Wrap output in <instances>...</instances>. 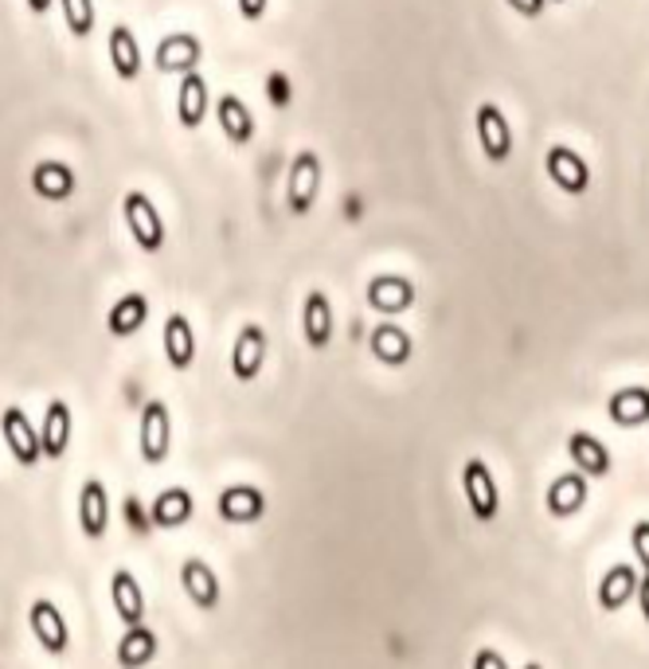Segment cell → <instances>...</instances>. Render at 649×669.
<instances>
[{
	"mask_svg": "<svg viewBox=\"0 0 649 669\" xmlns=\"http://www.w3.org/2000/svg\"><path fill=\"white\" fill-rule=\"evenodd\" d=\"M122 215H126V227L141 251L153 255L165 247V220H161V212H157V205L146 193H126V200H122Z\"/></svg>",
	"mask_w": 649,
	"mask_h": 669,
	"instance_id": "1",
	"label": "cell"
},
{
	"mask_svg": "<svg viewBox=\"0 0 649 669\" xmlns=\"http://www.w3.org/2000/svg\"><path fill=\"white\" fill-rule=\"evenodd\" d=\"M317 193H321V157L313 153V149H301V153L294 157L290 176H286V208H290L294 215L313 212Z\"/></svg>",
	"mask_w": 649,
	"mask_h": 669,
	"instance_id": "2",
	"label": "cell"
},
{
	"mask_svg": "<svg viewBox=\"0 0 649 669\" xmlns=\"http://www.w3.org/2000/svg\"><path fill=\"white\" fill-rule=\"evenodd\" d=\"M462 490H465V501H470V513H474L477 521H494L497 509H501V494H497V482L482 458H470V462H465Z\"/></svg>",
	"mask_w": 649,
	"mask_h": 669,
	"instance_id": "3",
	"label": "cell"
},
{
	"mask_svg": "<svg viewBox=\"0 0 649 669\" xmlns=\"http://www.w3.org/2000/svg\"><path fill=\"white\" fill-rule=\"evenodd\" d=\"M169 446H173V419L161 399H149L146 411H141V458L149 466H161L169 458Z\"/></svg>",
	"mask_w": 649,
	"mask_h": 669,
	"instance_id": "4",
	"label": "cell"
},
{
	"mask_svg": "<svg viewBox=\"0 0 649 669\" xmlns=\"http://www.w3.org/2000/svg\"><path fill=\"white\" fill-rule=\"evenodd\" d=\"M0 435L9 443V450L16 455L20 466H36L43 458V443H39V431L32 428V419L20 408H4L0 416Z\"/></svg>",
	"mask_w": 649,
	"mask_h": 669,
	"instance_id": "5",
	"label": "cell"
},
{
	"mask_svg": "<svg viewBox=\"0 0 649 669\" xmlns=\"http://www.w3.org/2000/svg\"><path fill=\"white\" fill-rule=\"evenodd\" d=\"M477 137H482V149L485 157L494 161V165H504L509 161V153H513V129H509V122H504L501 107H494V102H482L477 107Z\"/></svg>",
	"mask_w": 649,
	"mask_h": 669,
	"instance_id": "6",
	"label": "cell"
},
{
	"mask_svg": "<svg viewBox=\"0 0 649 669\" xmlns=\"http://www.w3.org/2000/svg\"><path fill=\"white\" fill-rule=\"evenodd\" d=\"M548 176H552V185L563 188L567 196H583L591 188V169H587V161L567 146L548 149Z\"/></svg>",
	"mask_w": 649,
	"mask_h": 669,
	"instance_id": "7",
	"label": "cell"
},
{
	"mask_svg": "<svg viewBox=\"0 0 649 669\" xmlns=\"http://www.w3.org/2000/svg\"><path fill=\"white\" fill-rule=\"evenodd\" d=\"M262 364H266V333L262 325H242L239 337H235V349H232V372L239 384H251L259 380Z\"/></svg>",
	"mask_w": 649,
	"mask_h": 669,
	"instance_id": "8",
	"label": "cell"
},
{
	"mask_svg": "<svg viewBox=\"0 0 649 669\" xmlns=\"http://www.w3.org/2000/svg\"><path fill=\"white\" fill-rule=\"evenodd\" d=\"M28 627H32V634H36L39 646H43L48 654H63V651H67V642H71L67 619H63V611H59L51 599H36V603H32Z\"/></svg>",
	"mask_w": 649,
	"mask_h": 669,
	"instance_id": "9",
	"label": "cell"
},
{
	"mask_svg": "<svg viewBox=\"0 0 649 669\" xmlns=\"http://www.w3.org/2000/svg\"><path fill=\"white\" fill-rule=\"evenodd\" d=\"M200 55H204L200 39L188 36V32H173V36H165L157 44L153 63H157V71H165V75H185V71H192L196 63H200Z\"/></svg>",
	"mask_w": 649,
	"mask_h": 669,
	"instance_id": "10",
	"label": "cell"
},
{
	"mask_svg": "<svg viewBox=\"0 0 649 669\" xmlns=\"http://www.w3.org/2000/svg\"><path fill=\"white\" fill-rule=\"evenodd\" d=\"M78 524H83V536L87 541H102L110 529V497H107V485L90 478L83 485V494H78Z\"/></svg>",
	"mask_w": 649,
	"mask_h": 669,
	"instance_id": "11",
	"label": "cell"
},
{
	"mask_svg": "<svg viewBox=\"0 0 649 669\" xmlns=\"http://www.w3.org/2000/svg\"><path fill=\"white\" fill-rule=\"evenodd\" d=\"M180 583H185V595L192 599V607H200V611H215L220 607V575L212 572L208 560H196V556L185 560Z\"/></svg>",
	"mask_w": 649,
	"mask_h": 669,
	"instance_id": "12",
	"label": "cell"
},
{
	"mask_svg": "<svg viewBox=\"0 0 649 669\" xmlns=\"http://www.w3.org/2000/svg\"><path fill=\"white\" fill-rule=\"evenodd\" d=\"M266 513V497L254 485H227L220 494V517L227 524H254Z\"/></svg>",
	"mask_w": 649,
	"mask_h": 669,
	"instance_id": "13",
	"label": "cell"
},
{
	"mask_svg": "<svg viewBox=\"0 0 649 669\" xmlns=\"http://www.w3.org/2000/svg\"><path fill=\"white\" fill-rule=\"evenodd\" d=\"M176 117H180V126H185V129H200V126H204V117H208V83H204V75H196V67L180 75V90H176Z\"/></svg>",
	"mask_w": 649,
	"mask_h": 669,
	"instance_id": "14",
	"label": "cell"
},
{
	"mask_svg": "<svg viewBox=\"0 0 649 669\" xmlns=\"http://www.w3.org/2000/svg\"><path fill=\"white\" fill-rule=\"evenodd\" d=\"M587 494H591V482H587V474L583 470H575V474H560L552 485H548V513L552 517H575L583 509V501H587Z\"/></svg>",
	"mask_w": 649,
	"mask_h": 669,
	"instance_id": "15",
	"label": "cell"
},
{
	"mask_svg": "<svg viewBox=\"0 0 649 669\" xmlns=\"http://www.w3.org/2000/svg\"><path fill=\"white\" fill-rule=\"evenodd\" d=\"M369 306L379 313H403L415 306V286L399 274H379L369 282Z\"/></svg>",
	"mask_w": 649,
	"mask_h": 669,
	"instance_id": "16",
	"label": "cell"
},
{
	"mask_svg": "<svg viewBox=\"0 0 649 669\" xmlns=\"http://www.w3.org/2000/svg\"><path fill=\"white\" fill-rule=\"evenodd\" d=\"M301 330H305V345L310 349H329L333 340V310H329V298L321 290L305 294V306H301Z\"/></svg>",
	"mask_w": 649,
	"mask_h": 669,
	"instance_id": "17",
	"label": "cell"
},
{
	"mask_svg": "<svg viewBox=\"0 0 649 669\" xmlns=\"http://www.w3.org/2000/svg\"><path fill=\"white\" fill-rule=\"evenodd\" d=\"M165 357L169 364H173L176 372H188L192 369V360H196V333L192 325H188L185 313H169L165 321Z\"/></svg>",
	"mask_w": 649,
	"mask_h": 669,
	"instance_id": "18",
	"label": "cell"
},
{
	"mask_svg": "<svg viewBox=\"0 0 649 669\" xmlns=\"http://www.w3.org/2000/svg\"><path fill=\"white\" fill-rule=\"evenodd\" d=\"M638 580L641 575L634 572V563H614L611 572L599 580V607L602 611H619L626 603L638 595Z\"/></svg>",
	"mask_w": 649,
	"mask_h": 669,
	"instance_id": "19",
	"label": "cell"
},
{
	"mask_svg": "<svg viewBox=\"0 0 649 669\" xmlns=\"http://www.w3.org/2000/svg\"><path fill=\"white\" fill-rule=\"evenodd\" d=\"M110 599H114L117 619L126 622V627H134V622H146V595H141V587H137L134 572L117 568L114 580H110Z\"/></svg>",
	"mask_w": 649,
	"mask_h": 669,
	"instance_id": "20",
	"label": "cell"
},
{
	"mask_svg": "<svg viewBox=\"0 0 649 669\" xmlns=\"http://www.w3.org/2000/svg\"><path fill=\"white\" fill-rule=\"evenodd\" d=\"M215 117H220V129H223V137H227L232 146H247V141L254 137L251 107H247L239 95H223L220 107H215Z\"/></svg>",
	"mask_w": 649,
	"mask_h": 669,
	"instance_id": "21",
	"label": "cell"
},
{
	"mask_svg": "<svg viewBox=\"0 0 649 669\" xmlns=\"http://www.w3.org/2000/svg\"><path fill=\"white\" fill-rule=\"evenodd\" d=\"M567 455H572L575 470H583L587 478L611 474V450H607L595 435H587V431H575V435L567 438Z\"/></svg>",
	"mask_w": 649,
	"mask_h": 669,
	"instance_id": "22",
	"label": "cell"
},
{
	"mask_svg": "<svg viewBox=\"0 0 649 669\" xmlns=\"http://www.w3.org/2000/svg\"><path fill=\"white\" fill-rule=\"evenodd\" d=\"M39 443H43V458H63L71 446V408L63 399H51L48 416H43V431H39Z\"/></svg>",
	"mask_w": 649,
	"mask_h": 669,
	"instance_id": "23",
	"label": "cell"
},
{
	"mask_svg": "<svg viewBox=\"0 0 649 669\" xmlns=\"http://www.w3.org/2000/svg\"><path fill=\"white\" fill-rule=\"evenodd\" d=\"M192 494L188 490H180V485H173V490H165V494L153 497V509H149V517H153L157 529H180V524L192 521Z\"/></svg>",
	"mask_w": 649,
	"mask_h": 669,
	"instance_id": "24",
	"label": "cell"
},
{
	"mask_svg": "<svg viewBox=\"0 0 649 669\" xmlns=\"http://www.w3.org/2000/svg\"><path fill=\"white\" fill-rule=\"evenodd\" d=\"M32 193L43 196V200H67L75 193V173L63 161H43V165L32 169Z\"/></svg>",
	"mask_w": 649,
	"mask_h": 669,
	"instance_id": "25",
	"label": "cell"
},
{
	"mask_svg": "<svg viewBox=\"0 0 649 669\" xmlns=\"http://www.w3.org/2000/svg\"><path fill=\"white\" fill-rule=\"evenodd\" d=\"M110 63H114L117 78H126V83H134L141 75V48H137V36L126 24H117L110 32Z\"/></svg>",
	"mask_w": 649,
	"mask_h": 669,
	"instance_id": "26",
	"label": "cell"
},
{
	"mask_svg": "<svg viewBox=\"0 0 649 669\" xmlns=\"http://www.w3.org/2000/svg\"><path fill=\"white\" fill-rule=\"evenodd\" d=\"M157 658V634L149 631L146 622H134L126 627V639L117 646V661L126 669H137V666H149Z\"/></svg>",
	"mask_w": 649,
	"mask_h": 669,
	"instance_id": "27",
	"label": "cell"
},
{
	"mask_svg": "<svg viewBox=\"0 0 649 669\" xmlns=\"http://www.w3.org/2000/svg\"><path fill=\"white\" fill-rule=\"evenodd\" d=\"M611 419L619 428H641L649 423V388H622L611 396Z\"/></svg>",
	"mask_w": 649,
	"mask_h": 669,
	"instance_id": "28",
	"label": "cell"
},
{
	"mask_svg": "<svg viewBox=\"0 0 649 669\" xmlns=\"http://www.w3.org/2000/svg\"><path fill=\"white\" fill-rule=\"evenodd\" d=\"M149 318V301L146 294H126V298L114 301V310H110V333L114 337H129V333H137L141 325H146Z\"/></svg>",
	"mask_w": 649,
	"mask_h": 669,
	"instance_id": "29",
	"label": "cell"
},
{
	"mask_svg": "<svg viewBox=\"0 0 649 669\" xmlns=\"http://www.w3.org/2000/svg\"><path fill=\"white\" fill-rule=\"evenodd\" d=\"M372 352H376L379 364H408L411 360V337L399 325H376L372 333Z\"/></svg>",
	"mask_w": 649,
	"mask_h": 669,
	"instance_id": "30",
	"label": "cell"
},
{
	"mask_svg": "<svg viewBox=\"0 0 649 669\" xmlns=\"http://www.w3.org/2000/svg\"><path fill=\"white\" fill-rule=\"evenodd\" d=\"M63 4V20H67V28L75 39H87L90 32H95V0H59Z\"/></svg>",
	"mask_w": 649,
	"mask_h": 669,
	"instance_id": "31",
	"label": "cell"
},
{
	"mask_svg": "<svg viewBox=\"0 0 649 669\" xmlns=\"http://www.w3.org/2000/svg\"><path fill=\"white\" fill-rule=\"evenodd\" d=\"M631 541H634V553H638L641 568H646V572H649V521H638V524H634Z\"/></svg>",
	"mask_w": 649,
	"mask_h": 669,
	"instance_id": "32",
	"label": "cell"
},
{
	"mask_svg": "<svg viewBox=\"0 0 649 669\" xmlns=\"http://www.w3.org/2000/svg\"><path fill=\"white\" fill-rule=\"evenodd\" d=\"M239 12L247 20H262L266 16V0H239Z\"/></svg>",
	"mask_w": 649,
	"mask_h": 669,
	"instance_id": "33",
	"label": "cell"
},
{
	"mask_svg": "<svg viewBox=\"0 0 649 669\" xmlns=\"http://www.w3.org/2000/svg\"><path fill=\"white\" fill-rule=\"evenodd\" d=\"M509 4H513L521 16H540L544 12V0H509Z\"/></svg>",
	"mask_w": 649,
	"mask_h": 669,
	"instance_id": "34",
	"label": "cell"
},
{
	"mask_svg": "<svg viewBox=\"0 0 649 669\" xmlns=\"http://www.w3.org/2000/svg\"><path fill=\"white\" fill-rule=\"evenodd\" d=\"M638 603H641V615H646V622H649V572L638 580Z\"/></svg>",
	"mask_w": 649,
	"mask_h": 669,
	"instance_id": "35",
	"label": "cell"
},
{
	"mask_svg": "<svg viewBox=\"0 0 649 669\" xmlns=\"http://www.w3.org/2000/svg\"><path fill=\"white\" fill-rule=\"evenodd\" d=\"M271 95L278 98V107H286V95H290V90H286V78H282V75L271 78Z\"/></svg>",
	"mask_w": 649,
	"mask_h": 669,
	"instance_id": "36",
	"label": "cell"
},
{
	"mask_svg": "<svg viewBox=\"0 0 649 669\" xmlns=\"http://www.w3.org/2000/svg\"><path fill=\"white\" fill-rule=\"evenodd\" d=\"M474 666H501V669H504V658H501V654H489V651H485V654H477V658H474Z\"/></svg>",
	"mask_w": 649,
	"mask_h": 669,
	"instance_id": "37",
	"label": "cell"
},
{
	"mask_svg": "<svg viewBox=\"0 0 649 669\" xmlns=\"http://www.w3.org/2000/svg\"><path fill=\"white\" fill-rule=\"evenodd\" d=\"M51 4H55V0H28V9L36 12V16H43V12H48Z\"/></svg>",
	"mask_w": 649,
	"mask_h": 669,
	"instance_id": "38",
	"label": "cell"
},
{
	"mask_svg": "<svg viewBox=\"0 0 649 669\" xmlns=\"http://www.w3.org/2000/svg\"><path fill=\"white\" fill-rule=\"evenodd\" d=\"M560 4H563V0H560Z\"/></svg>",
	"mask_w": 649,
	"mask_h": 669,
	"instance_id": "39",
	"label": "cell"
}]
</instances>
